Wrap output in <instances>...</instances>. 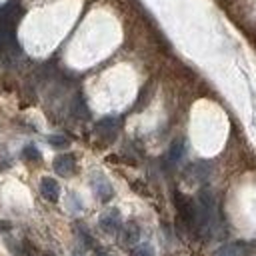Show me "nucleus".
Instances as JSON below:
<instances>
[{"instance_id": "7ed1b4c3", "label": "nucleus", "mask_w": 256, "mask_h": 256, "mask_svg": "<svg viewBox=\"0 0 256 256\" xmlns=\"http://www.w3.org/2000/svg\"><path fill=\"white\" fill-rule=\"evenodd\" d=\"M138 238H140V226L136 222H126L122 224L120 228V242L124 246H132V244H138Z\"/></svg>"}, {"instance_id": "1a4fd4ad", "label": "nucleus", "mask_w": 256, "mask_h": 256, "mask_svg": "<svg viewBox=\"0 0 256 256\" xmlns=\"http://www.w3.org/2000/svg\"><path fill=\"white\" fill-rule=\"evenodd\" d=\"M24 156H26V158H32V160L40 158V154H38V150H36L34 146H28V148H24Z\"/></svg>"}, {"instance_id": "423d86ee", "label": "nucleus", "mask_w": 256, "mask_h": 256, "mask_svg": "<svg viewBox=\"0 0 256 256\" xmlns=\"http://www.w3.org/2000/svg\"><path fill=\"white\" fill-rule=\"evenodd\" d=\"M94 190H96V194H98L100 200H110L112 198V188L106 182V178H102V176L98 180H94Z\"/></svg>"}, {"instance_id": "6e6552de", "label": "nucleus", "mask_w": 256, "mask_h": 256, "mask_svg": "<svg viewBox=\"0 0 256 256\" xmlns=\"http://www.w3.org/2000/svg\"><path fill=\"white\" fill-rule=\"evenodd\" d=\"M182 152H184V148H182V142L180 140H176L174 144H172V148H170V160H178L180 156H182Z\"/></svg>"}, {"instance_id": "0eeeda50", "label": "nucleus", "mask_w": 256, "mask_h": 256, "mask_svg": "<svg viewBox=\"0 0 256 256\" xmlns=\"http://www.w3.org/2000/svg\"><path fill=\"white\" fill-rule=\"evenodd\" d=\"M156 252H154V248H152V244H148V242H138V244H134V248H130V256H154Z\"/></svg>"}, {"instance_id": "f03ea898", "label": "nucleus", "mask_w": 256, "mask_h": 256, "mask_svg": "<svg viewBox=\"0 0 256 256\" xmlns=\"http://www.w3.org/2000/svg\"><path fill=\"white\" fill-rule=\"evenodd\" d=\"M98 222H100V228H102L104 232H108V234H116V232H120V228H122V220H120L118 210H108V212H104Z\"/></svg>"}, {"instance_id": "f257e3e1", "label": "nucleus", "mask_w": 256, "mask_h": 256, "mask_svg": "<svg viewBox=\"0 0 256 256\" xmlns=\"http://www.w3.org/2000/svg\"><path fill=\"white\" fill-rule=\"evenodd\" d=\"M250 250H252V244L250 242L236 240V242H228V244L220 246L214 252V256H246Z\"/></svg>"}, {"instance_id": "20e7f679", "label": "nucleus", "mask_w": 256, "mask_h": 256, "mask_svg": "<svg viewBox=\"0 0 256 256\" xmlns=\"http://www.w3.org/2000/svg\"><path fill=\"white\" fill-rule=\"evenodd\" d=\"M74 162H76V160H74L72 154H62V156H58V158L54 160V168H56L58 174L68 176V174L74 172Z\"/></svg>"}, {"instance_id": "9b49d317", "label": "nucleus", "mask_w": 256, "mask_h": 256, "mask_svg": "<svg viewBox=\"0 0 256 256\" xmlns=\"http://www.w3.org/2000/svg\"><path fill=\"white\" fill-rule=\"evenodd\" d=\"M44 256H54V254H50V252H44Z\"/></svg>"}, {"instance_id": "9d476101", "label": "nucleus", "mask_w": 256, "mask_h": 256, "mask_svg": "<svg viewBox=\"0 0 256 256\" xmlns=\"http://www.w3.org/2000/svg\"><path fill=\"white\" fill-rule=\"evenodd\" d=\"M50 144H54V146H66L68 140L62 138V136H50Z\"/></svg>"}, {"instance_id": "39448f33", "label": "nucleus", "mask_w": 256, "mask_h": 256, "mask_svg": "<svg viewBox=\"0 0 256 256\" xmlns=\"http://www.w3.org/2000/svg\"><path fill=\"white\" fill-rule=\"evenodd\" d=\"M40 190H42V196H44V198H48V200H58L60 186H58L56 180H52V178H42Z\"/></svg>"}]
</instances>
